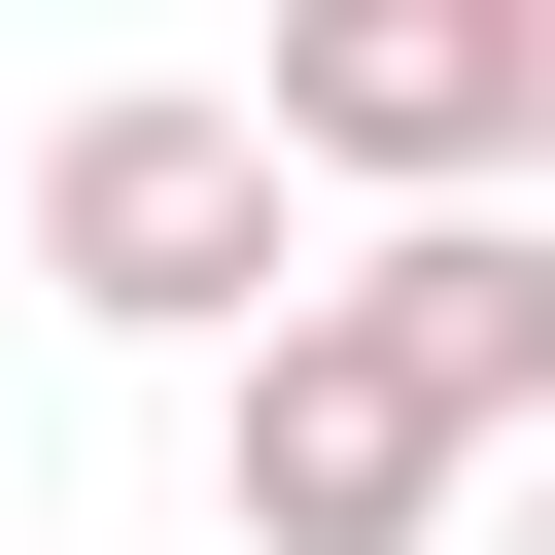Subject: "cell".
<instances>
[{"instance_id": "cell-4", "label": "cell", "mask_w": 555, "mask_h": 555, "mask_svg": "<svg viewBox=\"0 0 555 555\" xmlns=\"http://www.w3.org/2000/svg\"><path fill=\"white\" fill-rule=\"evenodd\" d=\"M312 312H347V347H382L451 451H520V416H555V243H520V208H382Z\"/></svg>"}, {"instance_id": "cell-3", "label": "cell", "mask_w": 555, "mask_h": 555, "mask_svg": "<svg viewBox=\"0 0 555 555\" xmlns=\"http://www.w3.org/2000/svg\"><path fill=\"white\" fill-rule=\"evenodd\" d=\"M208 486H243V555H416V520H451V416H416L347 312H278L243 416H208Z\"/></svg>"}, {"instance_id": "cell-1", "label": "cell", "mask_w": 555, "mask_h": 555, "mask_svg": "<svg viewBox=\"0 0 555 555\" xmlns=\"http://www.w3.org/2000/svg\"><path fill=\"white\" fill-rule=\"evenodd\" d=\"M35 278H69L104 347H278V312H312V278H278V139H243L208 69H139V104L35 139Z\"/></svg>"}, {"instance_id": "cell-5", "label": "cell", "mask_w": 555, "mask_h": 555, "mask_svg": "<svg viewBox=\"0 0 555 555\" xmlns=\"http://www.w3.org/2000/svg\"><path fill=\"white\" fill-rule=\"evenodd\" d=\"M520 555H555V520H520Z\"/></svg>"}, {"instance_id": "cell-2", "label": "cell", "mask_w": 555, "mask_h": 555, "mask_svg": "<svg viewBox=\"0 0 555 555\" xmlns=\"http://www.w3.org/2000/svg\"><path fill=\"white\" fill-rule=\"evenodd\" d=\"M243 139H278V173L486 208V173H555V0H312V35L243 69Z\"/></svg>"}]
</instances>
